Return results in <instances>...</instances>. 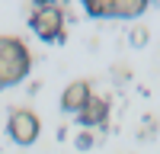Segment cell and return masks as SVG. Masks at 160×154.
<instances>
[{
  "mask_svg": "<svg viewBox=\"0 0 160 154\" xmlns=\"http://www.w3.org/2000/svg\"><path fill=\"white\" fill-rule=\"evenodd\" d=\"M29 68H32V58L26 51V45L13 35H3L0 38V87L19 84L29 74Z\"/></svg>",
  "mask_w": 160,
  "mask_h": 154,
  "instance_id": "1",
  "label": "cell"
},
{
  "mask_svg": "<svg viewBox=\"0 0 160 154\" xmlns=\"http://www.w3.org/2000/svg\"><path fill=\"white\" fill-rule=\"evenodd\" d=\"M32 29H35V35L38 38H45V42H55V38H61L64 35V13L58 10V7H48V3H42V7H35V13H32Z\"/></svg>",
  "mask_w": 160,
  "mask_h": 154,
  "instance_id": "2",
  "label": "cell"
},
{
  "mask_svg": "<svg viewBox=\"0 0 160 154\" xmlns=\"http://www.w3.org/2000/svg\"><path fill=\"white\" fill-rule=\"evenodd\" d=\"M144 0H87V13L90 16H138L144 13Z\"/></svg>",
  "mask_w": 160,
  "mask_h": 154,
  "instance_id": "3",
  "label": "cell"
},
{
  "mask_svg": "<svg viewBox=\"0 0 160 154\" xmlns=\"http://www.w3.org/2000/svg\"><path fill=\"white\" fill-rule=\"evenodd\" d=\"M10 138L16 141V145H32V141L38 138V132H42V125H38V116L29 112V109H16L10 116Z\"/></svg>",
  "mask_w": 160,
  "mask_h": 154,
  "instance_id": "4",
  "label": "cell"
},
{
  "mask_svg": "<svg viewBox=\"0 0 160 154\" xmlns=\"http://www.w3.org/2000/svg\"><path fill=\"white\" fill-rule=\"evenodd\" d=\"M90 84L87 80H71L68 87H64V93H61V106L68 109V112H80L87 106V100H90Z\"/></svg>",
  "mask_w": 160,
  "mask_h": 154,
  "instance_id": "5",
  "label": "cell"
},
{
  "mask_svg": "<svg viewBox=\"0 0 160 154\" xmlns=\"http://www.w3.org/2000/svg\"><path fill=\"white\" fill-rule=\"evenodd\" d=\"M77 116H80V122H83V125H102V122H106V116H109V106H106V100L90 96V100H87V106L80 109Z\"/></svg>",
  "mask_w": 160,
  "mask_h": 154,
  "instance_id": "6",
  "label": "cell"
}]
</instances>
